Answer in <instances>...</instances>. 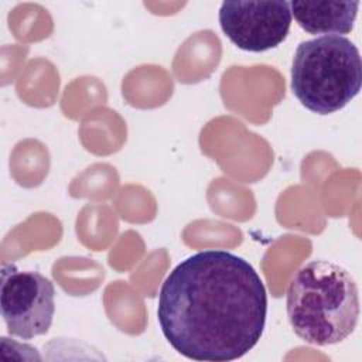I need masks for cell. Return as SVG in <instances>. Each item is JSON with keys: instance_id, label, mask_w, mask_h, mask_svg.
I'll use <instances>...</instances> for the list:
<instances>
[{"instance_id": "6da1fadb", "label": "cell", "mask_w": 362, "mask_h": 362, "mask_svg": "<svg viewBox=\"0 0 362 362\" xmlns=\"http://www.w3.org/2000/svg\"><path fill=\"white\" fill-rule=\"evenodd\" d=\"M267 294L255 267L226 250H202L164 280L157 318L170 345L194 361L226 362L260 339Z\"/></svg>"}, {"instance_id": "7a4b0ae2", "label": "cell", "mask_w": 362, "mask_h": 362, "mask_svg": "<svg viewBox=\"0 0 362 362\" xmlns=\"http://www.w3.org/2000/svg\"><path fill=\"white\" fill-rule=\"evenodd\" d=\"M286 308L291 328L301 339L318 346L338 344L358 324V287L342 266L313 260L293 276Z\"/></svg>"}, {"instance_id": "3957f363", "label": "cell", "mask_w": 362, "mask_h": 362, "mask_svg": "<svg viewBox=\"0 0 362 362\" xmlns=\"http://www.w3.org/2000/svg\"><path fill=\"white\" fill-rule=\"evenodd\" d=\"M362 61L356 45L342 35L301 42L291 65V89L308 110L334 113L361 90Z\"/></svg>"}, {"instance_id": "277c9868", "label": "cell", "mask_w": 362, "mask_h": 362, "mask_svg": "<svg viewBox=\"0 0 362 362\" xmlns=\"http://www.w3.org/2000/svg\"><path fill=\"white\" fill-rule=\"evenodd\" d=\"M55 288L49 279L33 270L1 266L0 308L10 335L33 339L45 334L55 311Z\"/></svg>"}, {"instance_id": "5b68a950", "label": "cell", "mask_w": 362, "mask_h": 362, "mask_svg": "<svg viewBox=\"0 0 362 362\" xmlns=\"http://www.w3.org/2000/svg\"><path fill=\"white\" fill-rule=\"evenodd\" d=\"M219 24L240 49L263 52L280 45L291 25L288 1H223Z\"/></svg>"}, {"instance_id": "8992f818", "label": "cell", "mask_w": 362, "mask_h": 362, "mask_svg": "<svg viewBox=\"0 0 362 362\" xmlns=\"http://www.w3.org/2000/svg\"><path fill=\"white\" fill-rule=\"evenodd\" d=\"M291 16L310 34H348L355 23L359 1H290Z\"/></svg>"}]
</instances>
